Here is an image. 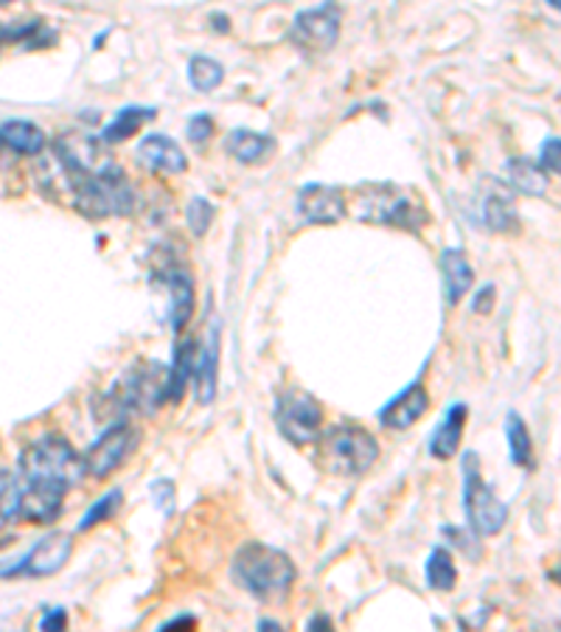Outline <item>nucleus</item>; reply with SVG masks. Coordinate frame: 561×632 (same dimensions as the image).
<instances>
[{
	"mask_svg": "<svg viewBox=\"0 0 561 632\" xmlns=\"http://www.w3.org/2000/svg\"><path fill=\"white\" fill-rule=\"evenodd\" d=\"M197 624H200V621L194 619V615L185 613V615H177V619L166 621V624H161V630H163V632H169V630H172V632H177V630H194V626H197Z\"/></svg>",
	"mask_w": 561,
	"mask_h": 632,
	"instance_id": "e433bc0d",
	"label": "nucleus"
},
{
	"mask_svg": "<svg viewBox=\"0 0 561 632\" xmlns=\"http://www.w3.org/2000/svg\"><path fill=\"white\" fill-rule=\"evenodd\" d=\"M110 402L124 414H155L169 402V366L157 360H137L110 391Z\"/></svg>",
	"mask_w": 561,
	"mask_h": 632,
	"instance_id": "20e7f679",
	"label": "nucleus"
},
{
	"mask_svg": "<svg viewBox=\"0 0 561 632\" xmlns=\"http://www.w3.org/2000/svg\"><path fill=\"white\" fill-rule=\"evenodd\" d=\"M340 9L335 0H326L323 7L306 9L295 18L293 40L306 51H329L340 40Z\"/></svg>",
	"mask_w": 561,
	"mask_h": 632,
	"instance_id": "9d476101",
	"label": "nucleus"
},
{
	"mask_svg": "<svg viewBox=\"0 0 561 632\" xmlns=\"http://www.w3.org/2000/svg\"><path fill=\"white\" fill-rule=\"evenodd\" d=\"M185 217H188V228H192L194 236H205L208 234L211 223H214V205H211L205 197H194L192 203H188Z\"/></svg>",
	"mask_w": 561,
	"mask_h": 632,
	"instance_id": "7c9ffc66",
	"label": "nucleus"
},
{
	"mask_svg": "<svg viewBox=\"0 0 561 632\" xmlns=\"http://www.w3.org/2000/svg\"><path fill=\"white\" fill-rule=\"evenodd\" d=\"M548 7H553V9H559V0H544Z\"/></svg>",
	"mask_w": 561,
	"mask_h": 632,
	"instance_id": "a19ab883",
	"label": "nucleus"
},
{
	"mask_svg": "<svg viewBox=\"0 0 561 632\" xmlns=\"http://www.w3.org/2000/svg\"><path fill=\"white\" fill-rule=\"evenodd\" d=\"M68 626V613L62 608L45 610V615L40 619V630H65Z\"/></svg>",
	"mask_w": 561,
	"mask_h": 632,
	"instance_id": "f704fd0d",
	"label": "nucleus"
},
{
	"mask_svg": "<svg viewBox=\"0 0 561 632\" xmlns=\"http://www.w3.org/2000/svg\"><path fill=\"white\" fill-rule=\"evenodd\" d=\"M295 577L298 571H295L293 557L264 542H247L233 560L236 584L258 602H284L293 593Z\"/></svg>",
	"mask_w": 561,
	"mask_h": 632,
	"instance_id": "f257e3e1",
	"label": "nucleus"
},
{
	"mask_svg": "<svg viewBox=\"0 0 561 632\" xmlns=\"http://www.w3.org/2000/svg\"><path fill=\"white\" fill-rule=\"evenodd\" d=\"M0 146H3V144H0Z\"/></svg>",
	"mask_w": 561,
	"mask_h": 632,
	"instance_id": "37998d69",
	"label": "nucleus"
},
{
	"mask_svg": "<svg viewBox=\"0 0 561 632\" xmlns=\"http://www.w3.org/2000/svg\"><path fill=\"white\" fill-rule=\"evenodd\" d=\"M483 220L491 231H500V234H506V231H513L517 225H520L517 205H513V200L502 192H491L489 197H486Z\"/></svg>",
	"mask_w": 561,
	"mask_h": 632,
	"instance_id": "a878e982",
	"label": "nucleus"
},
{
	"mask_svg": "<svg viewBox=\"0 0 561 632\" xmlns=\"http://www.w3.org/2000/svg\"><path fill=\"white\" fill-rule=\"evenodd\" d=\"M121 506H124V492H121V489H110L108 495H102V498L84 512V518L79 520V531L96 529V526L104 523V520L115 518V514L121 512Z\"/></svg>",
	"mask_w": 561,
	"mask_h": 632,
	"instance_id": "c85d7f7f",
	"label": "nucleus"
},
{
	"mask_svg": "<svg viewBox=\"0 0 561 632\" xmlns=\"http://www.w3.org/2000/svg\"><path fill=\"white\" fill-rule=\"evenodd\" d=\"M332 619L326 613H317V615H312L309 619V624H306V630H332Z\"/></svg>",
	"mask_w": 561,
	"mask_h": 632,
	"instance_id": "58836bf2",
	"label": "nucleus"
},
{
	"mask_svg": "<svg viewBox=\"0 0 561 632\" xmlns=\"http://www.w3.org/2000/svg\"><path fill=\"white\" fill-rule=\"evenodd\" d=\"M506 439H508V450H511V461L513 467H531L533 463V439L531 430H528L526 419H522L517 410H508L506 416Z\"/></svg>",
	"mask_w": 561,
	"mask_h": 632,
	"instance_id": "b1692460",
	"label": "nucleus"
},
{
	"mask_svg": "<svg viewBox=\"0 0 561 632\" xmlns=\"http://www.w3.org/2000/svg\"><path fill=\"white\" fill-rule=\"evenodd\" d=\"M211 133H214V119H211V115L200 113L188 121V139L197 141V144H203Z\"/></svg>",
	"mask_w": 561,
	"mask_h": 632,
	"instance_id": "72a5a7b5",
	"label": "nucleus"
},
{
	"mask_svg": "<svg viewBox=\"0 0 561 632\" xmlns=\"http://www.w3.org/2000/svg\"><path fill=\"white\" fill-rule=\"evenodd\" d=\"M458 582V568H455V557L449 554L447 548H432L430 560H427V584L432 590L449 593Z\"/></svg>",
	"mask_w": 561,
	"mask_h": 632,
	"instance_id": "bb28decb",
	"label": "nucleus"
},
{
	"mask_svg": "<svg viewBox=\"0 0 561 632\" xmlns=\"http://www.w3.org/2000/svg\"><path fill=\"white\" fill-rule=\"evenodd\" d=\"M150 495L152 503H155L166 518L169 514H174V506H177V487H174V481H169V478H157V481H152Z\"/></svg>",
	"mask_w": 561,
	"mask_h": 632,
	"instance_id": "2f4dec72",
	"label": "nucleus"
},
{
	"mask_svg": "<svg viewBox=\"0 0 561 632\" xmlns=\"http://www.w3.org/2000/svg\"><path fill=\"white\" fill-rule=\"evenodd\" d=\"M317 463L332 476H363L379 458L377 436L359 425H335L317 436Z\"/></svg>",
	"mask_w": 561,
	"mask_h": 632,
	"instance_id": "7ed1b4c3",
	"label": "nucleus"
},
{
	"mask_svg": "<svg viewBox=\"0 0 561 632\" xmlns=\"http://www.w3.org/2000/svg\"><path fill=\"white\" fill-rule=\"evenodd\" d=\"M273 139L264 133H253V130H233L225 141L227 155L236 157L239 163H258L273 152Z\"/></svg>",
	"mask_w": 561,
	"mask_h": 632,
	"instance_id": "4be33fe9",
	"label": "nucleus"
},
{
	"mask_svg": "<svg viewBox=\"0 0 561 632\" xmlns=\"http://www.w3.org/2000/svg\"><path fill=\"white\" fill-rule=\"evenodd\" d=\"M76 208L88 217H110V214H130L135 208V192L115 163L102 169H90L76 183Z\"/></svg>",
	"mask_w": 561,
	"mask_h": 632,
	"instance_id": "423d86ee",
	"label": "nucleus"
},
{
	"mask_svg": "<svg viewBox=\"0 0 561 632\" xmlns=\"http://www.w3.org/2000/svg\"><path fill=\"white\" fill-rule=\"evenodd\" d=\"M65 487L57 483H23L20 481V514L29 523H54L65 506Z\"/></svg>",
	"mask_w": 561,
	"mask_h": 632,
	"instance_id": "ddd939ff",
	"label": "nucleus"
},
{
	"mask_svg": "<svg viewBox=\"0 0 561 632\" xmlns=\"http://www.w3.org/2000/svg\"><path fill=\"white\" fill-rule=\"evenodd\" d=\"M137 157H141L144 166L163 172V175H180V172L188 169V157H185L183 146L161 133L146 135V139L137 144Z\"/></svg>",
	"mask_w": 561,
	"mask_h": 632,
	"instance_id": "2eb2a0df",
	"label": "nucleus"
},
{
	"mask_svg": "<svg viewBox=\"0 0 561 632\" xmlns=\"http://www.w3.org/2000/svg\"><path fill=\"white\" fill-rule=\"evenodd\" d=\"M508 183L520 194L528 197H544L548 194V172L539 166L537 161H528V157H511L506 166Z\"/></svg>",
	"mask_w": 561,
	"mask_h": 632,
	"instance_id": "412c9836",
	"label": "nucleus"
},
{
	"mask_svg": "<svg viewBox=\"0 0 561 632\" xmlns=\"http://www.w3.org/2000/svg\"><path fill=\"white\" fill-rule=\"evenodd\" d=\"M443 534L452 537V546H458L460 551H466V554H469V557H478V548H472L475 540L469 534H463V531L452 529V526H447V529H443Z\"/></svg>",
	"mask_w": 561,
	"mask_h": 632,
	"instance_id": "c9c22d12",
	"label": "nucleus"
},
{
	"mask_svg": "<svg viewBox=\"0 0 561 632\" xmlns=\"http://www.w3.org/2000/svg\"><path fill=\"white\" fill-rule=\"evenodd\" d=\"M559 139L555 135H550L548 141L542 144V152H539V166L544 169V172H550V175H559Z\"/></svg>",
	"mask_w": 561,
	"mask_h": 632,
	"instance_id": "473e14b6",
	"label": "nucleus"
},
{
	"mask_svg": "<svg viewBox=\"0 0 561 632\" xmlns=\"http://www.w3.org/2000/svg\"><path fill=\"white\" fill-rule=\"evenodd\" d=\"M73 554V537L65 531L42 537L29 554L9 571H0V577H54L65 568V562Z\"/></svg>",
	"mask_w": 561,
	"mask_h": 632,
	"instance_id": "9b49d317",
	"label": "nucleus"
},
{
	"mask_svg": "<svg viewBox=\"0 0 561 632\" xmlns=\"http://www.w3.org/2000/svg\"><path fill=\"white\" fill-rule=\"evenodd\" d=\"M463 470V509L469 526L478 537L500 534L508 520V506L494 495L491 483L483 481V463L475 450H466L460 458Z\"/></svg>",
	"mask_w": 561,
	"mask_h": 632,
	"instance_id": "39448f33",
	"label": "nucleus"
},
{
	"mask_svg": "<svg viewBox=\"0 0 561 632\" xmlns=\"http://www.w3.org/2000/svg\"><path fill=\"white\" fill-rule=\"evenodd\" d=\"M18 478L23 483H57L73 489L84 478V458L65 436L49 434L20 452Z\"/></svg>",
	"mask_w": 561,
	"mask_h": 632,
	"instance_id": "f03ea898",
	"label": "nucleus"
},
{
	"mask_svg": "<svg viewBox=\"0 0 561 632\" xmlns=\"http://www.w3.org/2000/svg\"><path fill=\"white\" fill-rule=\"evenodd\" d=\"M258 630L275 632V630H284V626H280V621H273V619H262V621H258Z\"/></svg>",
	"mask_w": 561,
	"mask_h": 632,
	"instance_id": "ea45409f",
	"label": "nucleus"
},
{
	"mask_svg": "<svg viewBox=\"0 0 561 632\" xmlns=\"http://www.w3.org/2000/svg\"><path fill=\"white\" fill-rule=\"evenodd\" d=\"M194 363H197V344L192 337L174 344V360L169 363V402H180L185 397V388L194 377Z\"/></svg>",
	"mask_w": 561,
	"mask_h": 632,
	"instance_id": "aec40b11",
	"label": "nucleus"
},
{
	"mask_svg": "<svg viewBox=\"0 0 561 632\" xmlns=\"http://www.w3.org/2000/svg\"><path fill=\"white\" fill-rule=\"evenodd\" d=\"M441 276H443V293H447L449 304H460L469 289L475 284V271L469 265V259L463 256V251H455L447 247L441 253Z\"/></svg>",
	"mask_w": 561,
	"mask_h": 632,
	"instance_id": "a211bd4d",
	"label": "nucleus"
},
{
	"mask_svg": "<svg viewBox=\"0 0 561 632\" xmlns=\"http://www.w3.org/2000/svg\"><path fill=\"white\" fill-rule=\"evenodd\" d=\"M137 439H141V434H137V428H132L130 421H115L113 428L104 430L82 456L84 472H88L90 478H96V481L110 478L121 463L132 456V450L137 447Z\"/></svg>",
	"mask_w": 561,
	"mask_h": 632,
	"instance_id": "1a4fd4ad",
	"label": "nucleus"
},
{
	"mask_svg": "<svg viewBox=\"0 0 561 632\" xmlns=\"http://www.w3.org/2000/svg\"><path fill=\"white\" fill-rule=\"evenodd\" d=\"M275 425L289 445H312L323 434L320 402L306 391H287L275 405Z\"/></svg>",
	"mask_w": 561,
	"mask_h": 632,
	"instance_id": "6e6552de",
	"label": "nucleus"
},
{
	"mask_svg": "<svg viewBox=\"0 0 561 632\" xmlns=\"http://www.w3.org/2000/svg\"><path fill=\"white\" fill-rule=\"evenodd\" d=\"M216 379H220V320L211 326L205 346H197V363H194V391L200 405H211L216 397Z\"/></svg>",
	"mask_w": 561,
	"mask_h": 632,
	"instance_id": "dca6fc26",
	"label": "nucleus"
},
{
	"mask_svg": "<svg viewBox=\"0 0 561 632\" xmlns=\"http://www.w3.org/2000/svg\"><path fill=\"white\" fill-rule=\"evenodd\" d=\"M427 410H430V394H427V388L421 383H412V386H407L399 397H394L379 410V425L388 430H407Z\"/></svg>",
	"mask_w": 561,
	"mask_h": 632,
	"instance_id": "4468645a",
	"label": "nucleus"
},
{
	"mask_svg": "<svg viewBox=\"0 0 561 632\" xmlns=\"http://www.w3.org/2000/svg\"><path fill=\"white\" fill-rule=\"evenodd\" d=\"M169 295H172V332L180 335L194 313V282L183 271H172Z\"/></svg>",
	"mask_w": 561,
	"mask_h": 632,
	"instance_id": "5701e85b",
	"label": "nucleus"
},
{
	"mask_svg": "<svg viewBox=\"0 0 561 632\" xmlns=\"http://www.w3.org/2000/svg\"><path fill=\"white\" fill-rule=\"evenodd\" d=\"M188 82H192L194 91L211 93L225 82V68L216 60H211V57H192V62H188Z\"/></svg>",
	"mask_w": 561,
	"mask_h": 632,
	"instance_id": "cd10ccee",
	"label": "nucleus"
},
{
	"mask_svg": "<svg viewBox=\"0 0 561 632\" xmlns=\"http://www.w3.org/2000/svg\"><path fill=\"white\" fill-rule=\"evenodd\" d=\"M152 119H155V108L119 110V115H115V119L104 126L102 141H108V144H121V141H126V139H132V135L141 133V126Z\"/></svg>",
	"mask_w": 561,
	"mask_h": 632,
	"instance_id": "393cba45",
	"label": "nucleus"
},
{
	"mask_svg": "<svg viewBox=\"0 0 561 632\" xmlns=\"http://www.w3.org/2000/svg\"><path fill=\"white\" fill-rule=\"evenodd\" d=\"M0 144L18 155H40L45 150V133L31 121L12 119L0 124Z\"/></svg>",
	"mask_w": 561,
	"mask_h": 632,
	"instance_id": "6ab92c4d",
	"label": "nucleus"
},
{
	"mask_svg": "<svg viewBox=\"0 0 561 632\" xmlns=\"http://www.w3.org/2000/svg\"><path fill=\"white\" fill-rule=\"evenodd\" d=\"M298 214L312 225H335L346 220V194L335 186H306L298 194Z\"/></svg>",
	"mask_w": 561,
	"mask_h": 632,
	"instance_id": "f8f14e48",
	"label": "nucleus"
},
{
	"mask_svg": "<svg viewBox=\"0 0 561 632\" xmlns=\"http://www.w3.org/2000/svg\"><path fill=\"white\" fill-rule=\"evenodd\" d=\"M466 416H469V408H466L463 402L449 405V410L443 414L441 425H438V430L432 434V439H430L432 458H441V461H447V458L458 456L460 439H463V428H466Z\"/></svg>",
	"mask_w": 561,
	"mask_h": 632,
	"instance_id": "f3484780",
	"label": "nucleus"
},
{
	"mask_svg": "<svg viewBox=\"0 0 561 632\" xmlns=\"http://www.w3.org/2000/svg\"><path fill=\"white\" fill-rule=\"evenodd\" d=\"M491 307H494V287H486L483 293L475 298V313H483V315H489L491 313Z\"/></svg>",
	"mask_w": 561,
	"mask_h": 632,
	"instance_id": "4c0bfd02",
	"label": "nucleus"
},
{
	"mask_svg": "<svg viewBox=\"0 0 561 632\" xmlns=\"http://www.w3.org/2000/svg\"><path fill=\"white\" fill-rule=\"evenodd\" d=\"M9 3H14V0H0V7H9Z\"/></svg>",
	"mask_w": 561,
	"mask_h": 632,
	"instance_id": "79ce46f5",
	"label": "nucleus"
},
{
	"mask_svg": "<svg viewBox=\"0 0 561 632\" xmlns=\"http://www.w3.org/2000/svg\"><path fill=\"white\" fill-rule=\"evenodd\" d=\"M20 514V478L0 470V529Z\"/></svg>",
	"mask_w": 561,
	"mask_h": 632,
	"instance_id": "c756f323",
	"label": "nucleus"
},
{
	"mask_svg": "<svg viewBox=\"0 0 561 632\" xmlns=\"http://www.w3.org/2000/svg\"><path fill=\"white\" fill-rule=\"evenodd\" d=\"M359 220L365 223L382 225H405V228H418V220H425V208L412 200L410 194L401 192L399 186H363L359 188Z\"/></svg>",
	"mask_w": 561,
	"mask_h": 632,
	"instance_id": "0eeeda50",
	"label": "nucleus"
}]
</instances>
